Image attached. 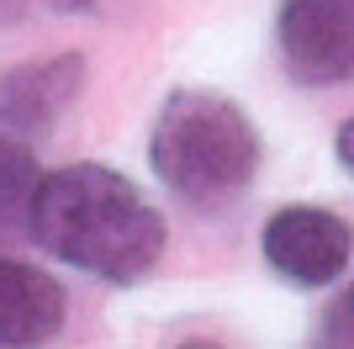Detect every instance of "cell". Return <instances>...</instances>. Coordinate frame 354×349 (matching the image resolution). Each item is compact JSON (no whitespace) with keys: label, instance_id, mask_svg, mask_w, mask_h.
Returning <instances> with one entry per match:
<instances>
[{"label":"cell","instance_id":"cell-5","mask_svg":"<svg viewBox=\"0 0 354 349\" xmlns=\"http://www.w3.org/2000/svg\"><path fill=\"white\" fill-rule=\"evenodd\" d=\"M85 90V58L80 53H53L37 64L0 74V132L6 138H43Z\"/></svg>","mask_w":354,"mask_h":349},{"label":"cell","instance_id":"cell-4","mask_svg":"<svg viewBox=\"0 0 354 349\" xmlns=\"http://www.w3.org/2000/svg\"><path fill=\"white\" fill-rule=\"evenodd\" d=\"M259 249H265L270 270L291 286H333V280L349 270L354 254V228L328 212V206H281L275 217L259 233Z\"/></svg>","mask_w":354,"mask_h":349},{"label":"cell","instance_id":"cell-1","mask_svg":"<svg viewBox=\"0 0 354 349\" xmlns=\"http://www.w3.org/2000/svg\"><path fill=\"white\" fill-rule=\"evenodd\" d=\"M43 254L74 265L95 280L133 286L164 260L169 228L164 212L122 170L106 164H64L48 170L32 202V233Z\"/></svg>","mask_w":354,"mask_h":349},{"label":"cell","instance_id":"cell-6","mask_svg":"<svg viewBox=\"0 0 354 349\" xmlns=\"http://www.w3.org/2000/svg\"><path fill=\"white\" fill-rule=\"evenodd\" d=\"M64 328V286L27 260H0V349H43Z\"/></svg>","mask_w":354,"mask_h":349},{"label":"cell","instance_id":"cell-7","mask_svg":"<svg viewBox=\"0 0 354 349\" xmlns=\"http://www.w3.org/2000/svg\"><path fill=\"white\" fill-rule=\"evenodd\" d=\"M37 186H43V170H37L32 143L0 132V249L16 244L21 233H32V202H37Z\"/></svg>","mask_w":354,"mask_h":349},{"label":"cell","instance_id":"cell-9","mask_svg":"<svg viewBox=\"0 0 354 349\" xmlns=\"http://www.w3.org/2000/svg\"><path fill=\"white\" fill-rule=\"evenodd\" d=\"M333 154H339V164L354 174V116H349V122L339 127V138H333Z\"/></svg>","mask_w":354,"mask_h":349},{"label":"cell","instance_id":"cell-3","mask_svg":"<svg viewBox=\"0 0 354 349\" xmlns=\"http://www.w3.org/2000/svg\"><path fill=\"white\" fill-rule=\"evenodd\" d=\"M275 53L291 85L333 90L354 80V0H281Z\"/></svg>","mask_w":354,"mask_h":349},{"label":"cell","instance_id":"cell-2","mask_svg":"<svg viewBox=\"0 0 354 349\" xmlns=\"http://www.w3.org/2000/svg\"><path fill=\"white\" fill-rule=\"evenodd\" d=\"M148 164L169 196L185 206H227L254 186L259 174V127L238 101L217 90L185 85L153 116L148 132Z\"/></svg>","mask_w":354,"mask_h":349},{"label":"cell","instance_id":"cell-8","mask_svg":"<svg viewBox=\"0 0 354 349\" xmlns=\"http://www.w3.org/2000/svg\"><path fill=\"white\" fill-rule=\"evenodd\" d=\"M307 349H354V280L323 307V318H317V328H312Z\"/></svg>","mask_w":354,"mask_h":349},{"label":"cell","instance_id":"cell-10","mask_svg":"<svg viewBox=\"0 0 354 349\" xmlns=\"http://www.w3.org/2000/svg\"><path fill=\"white\" fill-rule=\"evenodd\" d=\"M175 349H222V344H212V339H185V344H175Z\"/></svg>","mask_w":354,"mask_h":349}]
</instances>
